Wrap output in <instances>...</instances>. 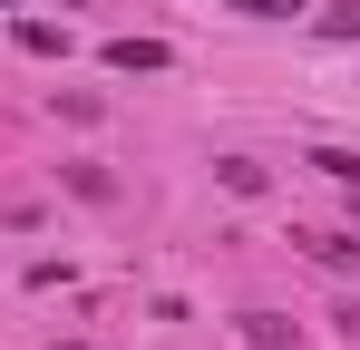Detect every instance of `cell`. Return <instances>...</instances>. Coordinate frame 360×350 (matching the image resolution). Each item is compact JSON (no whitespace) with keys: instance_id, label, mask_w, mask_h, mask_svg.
Returning a JSON list of instances; mask_svg holds the SVG:
<instances>
[{"instance_id":"obj_10","label":"cell","mask_w":360,"mask_h":350,"mask_svg":"<svg viewBox=\"0 0 360 350\" xmlns=\"http://www.w3.org/2000/svg\"><path fill=\"white\" fill-rule=\"evenodd\" d=\"M0 10H20V0H0Z\"/></svg>"},{"instance_id":"obj_3","label":"cell","mask_w":360,"mask_h":350,"mask_svg":"<svg viewBox=\"0 0 360 350\" xmlns=\"http://www.w3.org/2000/svg\"><path fill=\"white\" fill-rule=\"evenodd\" d=\"M243 341L253 350H292V321L283 311H243Z\"/></svg>"},{"instance_id":"obj_5","label":"cell","mask_w":360,"mask_h":350,"mask_svg":"<svg viewBox=\"0 0 360 350\" xmlns=\"http://www.w3.org/2000/svg\"><path fill=\"white\" fill-rule=\"evenodd\" d=\"M214 175H224V185H234V195H263V185H273V175L253 166V156H224V166H214Z\"/></svg>"},{"instance_id":"obj_6","label":"cell","mask_w":360,"mask_h":350,"mask_svg":"<svg viewBox=\"0 0 360 350\" xmlns=\"http://www.w3.org/2000/svg\"><path fill=\"white\" fill-rule=\"evenodd\" d=\"M68 185H78L88 205H108V195H117V175H108V166H68Z\"/></svg>"},{"instance_id":"obj_2","label":"cell","mask_w":360,"mask_h":350,"mask_svg":"<svg viewBox=\"0 0 360 350\" xmlns=\"http://www.w3.org/2000/svg\"><path fill=\"white\" fill-rule=\"evenodd\" d=\"M108 68H127V78H146V68H166V49H156V39H108Z\"/></svg>"},{"instance_id":"obj_11","label":"cell","mask_w":360,"mask_h":350,"mask_svg":"<svg viewBox=\"0 0 360 350\" xmlns=\"http://www.w3.org/2000/svg\"><path fill=\"white\" fill-rule=\"evenodd\" d=\"M351 195H360V185H351Z\"/></svg>"},{"instance_id":"obj_9","label":"cell","mask_w":360,"mask_h":350,"mask_svg":"<svg viewBox=\"0 0 360 350\" xmlns=\"http://www.w3.org/2000/svg\"><path fill=\"white\" fill-rule=\"evenodd\" d=\"M224 10H253V20H292L302 0H224Z\"/></svg>"},{"instance_id":"obj_7","label":"cell","mask_w":360,"mask_h":350,"mask_svg":"<svg viewBox=\"0 0 360 350\" xmlns=\"http://www.w3.org/2000/svg\"><path fill=\"white\" fill-rule=\"evenodd\" d=\"M311 166L331 175V185H360V156H351V146H321V156H311Z\"/></svg>"},{"instance_id":"obj_4","label":"cell","mask_w":360,"mask_h":350,"mask_svg":"<svg viewBox=\"0 0 360 350\" xmlns=\"http://www.w3.org/2000/svg\"><path fill=\"white\" fill-rule=\"evenodd\" d=\"M20 49H39V58H68V30H49V20H20Z\"/></svg>"},{"instance_id":"obj_8","label":"cell","mask_w":360,"mask_h":350,"mask_svg":"<svg viewBox=\"0 0 360 350\" xmlns=\"http://www.w3.org/2000/svg\"><path fill=\"white\" fill-rule=\"evenodd\" d=\"M321 39H360V0H341V10H321Z\"/></svg>"},{"instance_id":"obj_1","label":"cell","mask_w":360,"mask_h":350,"mask_svg":"<svg viewBox=\"0 0 360 350\" xmlns=\"http://www.w3.org/2000/svg\"><path fill=\"white\" fill-rule=\"evenodd\" d=\"M302 253L331 263V273H360V233H302Z\"/></svg>"}]
</instances>
